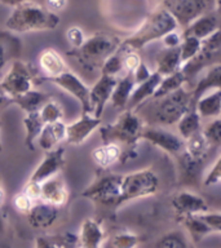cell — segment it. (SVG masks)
<instances>
[{
  "label": "cell",
  "instance_id": "1",
  "mask_svg": "<svg viewBox=\"0 0 221 248\" xmlns=\"http://www.w3.org/2000/svg\"><path fill=\"white\" fill-rule=\"evenodd\" d=\"M60 25V16L52 13L34 0H26L13 7L5 21V29L11 32H35L54 30Z\"/></svg>",
  "mask_w": 221,
  "mask_h": 248
},
{
  "label": "cell",
  "instance_id": "2",
  "mask_svg": "<svg viewBox=\"0 0 221 248\" xmlns=\"http://www.w3.org/2000/svg\"><path fill=\"white\" fill-rule=\"evenodd\" d=\"M143 127L145 123L142 118L136 114L135 110L126 108L115 120V123L100 125L98 131L104 143L114 142L122 147H127V151H124L122 155V162H127L128 154L133 156L136 155L135 147L140 141V135Z\"/></svg>",
  "mask_w": 221,
  "mask_h": 248
},
{
  "label": "cell",
  "instance_id": "3",
  "mask_svg": "<svg viewBox=\"0 0 221 248\" xmlns=\"http://www.w3.org/2000/svg\"><path fill=\"white\" fill-rule=\"evenodd\" d=\"M177 27L174 17L164 8L159 5L147 16L142 25L133 34L120 42L119 46L126 50L137 52L139 49H142L149 43L162 39L164 35L174 31Z\"/></svg>",
  "mask_w": 221,
  "mask_h": 248
},
{
  "label": "cell",
  "instance_id": "4",
  "mask_svg": "<svg viewBox=\"0 0 221 248\" xmlns=\"http://www.w3.org/2000/svg\"><path fill=\"white\" fill-rule=\"evenodd\" d=\"M120 42L122 40L114 35L100 31L85 38L80 48L73 49L70 56H73L84 70H100L105 60L118 49Z\"/></svg>",
  "mask_w": 221,
  "mask_h": 248
},
{
  "label": "cell",
  "instance_id": "5",
  "mask_svg": "<svg viewBox=\"0 0 221 248\" xmlns=\"http://www.w3.org/2000/svg\"><path fill=\"white\" fill-rule=\"evenodd\" d=\"M158 104L153 108V120L155 124L168 127L174 125L180 120L193 104L191 93L185 88L177 89L174 93H170L164 97L157 98Z\"/></svg>",
  "mask_w": 221,
  "mask_h": 248
},
{
  "label": "cell",
  "instance_id": "6",
  "mask_svg": "<svg viewBox=\"0 0 221 248\" xmlns=\"http://www.w3.org/2000/svg\"><path fill=\"white\" fill-rule=\"evenodd\" d=\"M159 189V178L151 168L133 170L122 174L120 184V205L127 202L151 197Z\"/></svg>",
  "mask_w": 221,
  "mask_h": 248
},
{
  "label": "cell",
  "instance_id": "7",
  "mask_svg": "<svg viewBox=\"0 0 221 248\" xmlns=\"http://www.w3.org/2000/svg\"><path fill=\"white\" fill-rule=\"evenodd\" d=\"M159 5L174 17L177 26L185 29L202 15L217 11L219 0H162Z\"/></svg>",
  "mask_w": 221,
  "mask_h": 248
},
{
  "label": "cell",
  "instance_id": "8",
  "mask_svg": "<svg viewBox=\"0 0 221 248\" xmlns=\"http://www.w3.org/2000/svg\"><path fill=\"white\" fill-rule=\"evenodd\" d=\"M120 184L122 174L105 173L98 176L81 193V197L91 199L102 207L118 208L120 207Z\"/></svg>",
  "mask_w": 221,
  "mask_h": 248
},
{
  "label": "cell",
  "instance_id": "9",
  "mask_svg": "<svg viewBox=\"0 0 221 248\" xmlns=\"http://www.w3.org/2000/svg\"><path fill=\"white\" fill-rule=\"evenodd\" d=\"M221 54V43H220V31H215L208 38L202 40L201 50L197 56H194L191 60L185 62L181 66V71L185 77L186 81L191 80L201 71H205L207 67L220 62Z\"/></svg>",
  "mask_w": 221,
  "mask_h": 248
},
{
  "label": "cell",
  "instance_id": "10",
  "mask_svg": "<svg viewBox=\"0 0 221 248\" xmlns=\"http://www.w3.org/2000/svg\"><path fill=\"white\" fill-rule=\"evenodd\" d=\"M36 80L38 77L32 66L17 58L12 61L11 67L0 81V85L12 98H15L31 91Z\"/></svg>",
  "mask_w": 221,
  "mask_h": 248
},
{
  "label": "cell",
  "instance_id": "11",
  "mask_svg": "<svg viewBox=\"0 0 221 248\" xmlns=\"http://www.w3.org/2000/svg\"><path fill=\"white\" fill-rule=\"evenodd\" d=\"M140 141H147L167 154L176 155V156L181 154L184 150V140L163 127L145 125L140 135Z\"/></svg>",
  "mask_w": 221,
  "mask_h": 248
},
{
  "label": "cell",
  "instance_id": "12",
  "mask_svg": "<svg viewBox=\"0 0 221 248\" xmlns=\"http://www.w3.org/2000/svg\"><path fill=\"white\" fill-rule=\"evenodd\" d=\"M53 84L63 89L70 96H73L75 100L80 104L81 114H91V105H89V87L78 77L73 71H65L61 75L56 78L48 79Z\"/></svg>",
  "mask_w": 221,
  "mask_h": 248
},
{
  "label": "cell",
  "instance_id": "13",
  "mask_svg": "<svg viewBox=\"0 0 221 248\" xmlns=\"http://www.w3.org/2000/svg\"><path fill=\"white\" fill-rule=\"evenodd\" d=\"M65 154V149L62 146H58L53 150L48 151L46 156L42 159V162L39 163L38 167L31 173L27 181L42 184V182L47 181L48 178L57 176L66 164Z\"/></svg>",
  "mask_w": 221,
  "mask_h": 248
},
{
  "label": "cell",
  "instance_id": "14",
  "mask_svg": "<svg viewBox=\"0 0 221 248\" xmlns=\"http://www.w3.org/2000/svg\"><path fill=\"white\" fill-rule=\"evenodd\" d=\"M101 125V118H96L92 114H81L80 118L73 123L66 124V139L69 145L80 146L97 131Z\"/></svg>",
  "mask_w": 221,
  "mask_h": 248
},
{
  "label": "cell",
  "instance_id": "15",
  "mask_svg": "<svg viewBox=\"0 0 221 248\" xmlns=\"http://www.w3.org/2000/svg\"><path fill=\"white\" fill-rule=\"evenodd\" d=\"M116 80H118V78L101 75L98 80L89 88V105H91V114L93 116H96V118L102 116L105 106L110 101Z\"/></svg>",
  "mask_w": 221,
  "mask_h": 248
},
{
  "label": "cell",
  "instance_id": "16",
  "mask_svg": "<svg viewBox=\"0 0 221 248\" xmlns=\"http://www.w3.org/2000/svg\"><path fill=\"white\" fill-rule=\"evenodd\" d=\"M171 205L180 218L189 215L209 211L207 202L198 194L189 190H180L171 199Z\"/></svg>",
  "mask_w": 221,
  "mask_h": 248
},
{
  "label": "cell",
  "instance_id": "17",
  "mask_svg": "<svg viewBox=\"0 0 221 248\" xmlns=\"http://www.w3.org/2000/svg\"><path fill=\"white\" fill-rule=\"evenodd\" d=\"M29 224L34 229L44 230L56 224L60 216V208L52 204H48L43 201H36L31 209L26 213Z\"/></svg>",
  "mask_w": 221,
  "mask_h": 248
},
{
  "label": "cell",
  "instance_id": "18",
  "mask_svg": "<svg viewBox=\"0 0 221 248\" xmlns=\"http://www.w3.org/2000/svg\"><path fill=\"white\" fill-rule=\"evenodd\" d=\"M67 199H69V191H67L63 180L58 174L40 184L39 201L46 202L48 204L61 208L66 204Z\"/></svg>",
  "mask_w": 221,
  "mask_h": 248
},
{
  "label": "cell",
  "instance_id": "19",
  "mask_svg": "<svg viewBox=\"0 0 221 248\" xmlns=\"http://www.w3.org/2000/svg\"><path fill=\"white\" fill-rule=\"evenodd\" d=\"M217 30H219L217 11H209L198 17L197 19H194L185 29H182L181 36H193L202 42Z\"/></svg>",
  "mask_w": 221,
  "mask_h": 248
},
{
  "label": "cell",
  "instance_id": "20",
  "mask_svg": "<svg viewBox=\"0 0 221 248\" xmlns=\"http://www.w3.org/2000/svg\"><path fill=\"white\" fill-rule=\"evenodd\" d=\"M77 239L78 248H102L105 230L100 221L95 218H87L83 221Z\"/></svg>",
  "mask_w": 221,
  "mask_h": 248
},
{
  "label": "cell",
  "instance_id": "21",
  "mask_svg": "<svg viewBox=\"0 0 221 248\" xmlns=\"http://www.w3.org/2000/svg\"><path fill=\"white\" fill-rule=\"evenodd\" d=\"M38 61L40 70L44 75V78H43L44 80L58 77V75H61L62 73L69 70L61 54L52 48H47V49L42 50V53L39 54Z\"/></svg>",
  "mask_w": 221,
  "mask_h": 248
},
{
  "label": "cell",
  "instance_id": "22",
  "mask_svg": "<svg viewBox=\"0 0 221 248\" xmlns=\"http://www.w3.org/2000/svg\"><path fill=\"white\" fill-rule=\"evenodd\" d=\"M65 139L66 124L63 123V120H60V122H54V123L44 124L36 142H38L42 150L48 153V151L58 147V145L62 141H65Z\"/></svg>",
  "mask_w": 221,
  "mask_h": 248
},
{
  "label": "cell",
  "instance_id": "23",
  "mask_svg": "<svg viewBox=\"0 0 221 248\" xmlns=\"http://www.w3.org/2000/svg\"><path fill=\"white\" fill-rule=\"evenodd\" d=\"M194 108L201 119H215L221 114V89H213L194 102Z\"/></svg>",
  "mask_w": 221,
  "mask_h": 248
},
{
  "label": "cell",
  "instance_id": "24",
  "mask_svg": "<svg viewBox=\"0 0 221 248\" xmlns=\"http://www.w3.org/2000/svg\"><path fill=\"white\" fill-rule=\"evenodd\" d=\"M205 75L198 80L194 89L191 91V100L193 104L201 96L205 94L209 91L213 89H220L221 87V63L217 62L215 65L209 66L205 70Z\"/></svg>",
  "mask_w": 221,
  "mask_h": 248
},
{
  "label": "cell",
  "instance_id": "25",
  "mask_svg": "<svg viewBox=\"0 0 221 248\" xmlns=\"http://www.w3.org/2000/svg\"><path fill=\"white\" fill-rule=\"evenodd\" d=\"M160 80H162V77L154 71L150 77L147 78L146 80L140 83V84H136L131 93L129 101H128L127 108L135 110L136 108H139V105H141L146 100H150L153 94H154L155 89H157V87L160 83Z\"/></svg>",
  "mask_w": 221,
  "mask_h": 248
},
{
  "label": "cell",
  "instance_id": "26",
  "mask_svg": "<svg viewBox=\"0 0 221 248\" xmlns=\"http://www.w3.org/2000/svg\"><path fill=\"white\" fill-rule=\"evenodd\" d=\"M91 155L96 166L100 167L101 170H108L115 163L122 162L123 147L114 142L102 143L101 146L93 149Z\"/></svg>",
  "mask_w": 221,
  "mask_h": 248
},
{
  "label": "cell",
  "instance_id": "27",
  "mask_svg": "<svg viewBox=\"0 0 221 248\" xmlns=\"http://www.w3.org/2000/svg\"><path fill=\"white\" fill-rule=\"evenodd\" d=\"M135 79L133 74L128 73L124 77L118 78L116 84L112 89L111 97H110V104L115 108H127L128 101L131 97V93L135 88Z\"/></svg>",
  "mask_w": 221,
  "mask_h": 248
},
{
  "label": "cell",
  "instance_id": "28",
  "mask_svg": "<svg viewBox=\"0 0 221 248\" xmlns=\"http://www.w3.org/2000/svg\"><path fill=\"white\" fill-rule=\"evenodd\" d=\"M181 69L180 50L177 48H166L159 52L155 60V73L160 77H166Z\"/></svg>",
  "mask_w": 221,
  "mask_h": 248
},
{
  "label": "cell",
  "instance_id": "29",
  "mask_svg": "<svg viewBox=\"0 0 221 248\" xmlns=\"http://www.w3.org/2000/svg\"><path fill=\"white\" fill-rule=\"evenodd\" d=\"M201 213L189 215V216H185L182 217V218H180L181 224L184 225V228H185L186 230H188V232H189L190 240L195 244L205 239V236L213 234V230L209 228L208 225L205 224V221H203Z\"/></svg>",
  "mask_w": 221,
  "mask_h": 248
},
{
  "label": "cell",
  "instance_id": "30",
  "mask_svg": "<svg viewBox=\"0 0 221 248\" xmlns=\"http://www.w3.org/2000/svg\"><path fill=\"white\" fill-rule=\"evenodd\" d=\"M50 98L52 97L49 94H47V93L39 92L36 89H31V91L23 93L21 96L15 97L13 98V105H17L25 114H27V112H36Z\"/></svg>",
  "mask_w": 221,
  "mask_h": 248
},
{
  "label": "cell",
  "instance_id": "31",
  "mask_svg": "<svg viewBox=\"0 0 221 248\" xmlns=\"http://www.w3.org/2000/svg\"><path fill=\"white\" fill-rule=\"evenodd\" d=\"M209 147L211 146L205 141L202 132L199 131L190 136V137H188L186 140H184V150L182 151L194 160L203 163L205 158L208 154Z\"/></svg>",
  "mask_w": 221,
  "mask_h": 248
},
{
  "label": "cell",
  "instance_id": "32",
  "mask_svg": "<svg viewBox=\"0 0 221 248\" xmlns=\"http://www.w3.org/2000/svg\"><path fill=\"white\" fill-rule=\"evenodd\" d=\"M23 127H25V145L29 150H34L35 142L38 140L40 132H42L44 123L40 119L39 111L27 112L22 120Z\"/></svg>",
  "mask_w": 221,
  "mask_h": 248
},
{
  "label": "cell",
  "instance_id": "33",
  "mask_svg": "<svg viewBox=\"0 0 221 248\" xmlns=\"http://www.w3.org/2000/svg\"><path fill=\"white\" fill-rule=\"evenodd\" d=\"M177 129L180 133V137L182 140H186L194 133H197L202 129V119L201 116L198 115V112L194 108V105H191L189 110L180 118L177 123Z\"/></svg>",
  "mask_w": 221,
  "mask_h": 248
},
{
  "label": "cell",
  "instance_id": "34",
  "mask_svg": "<svg viewBox=\"0 0 221 248\" xmlns=\"http://www.w3.org/2000/svg\"><path fill=\"white\" fill-rule=\"evenodd\" d=\"M186 79L184 77V74L178 70L176 73H172L170 75H166V77H162V80L159 83V85L155 89L154 94H153V100H157V98H160V97H164L170 93H174V91L185 87Z\"/></svg>",
  "mask_w": 221,
  "mask_h": 248
},
{
  "label": "cell",
  "instance_id": "35",
  "mask_svg": "<svg viewBox=\"0 0 221 248\" xmlns=\"http://www.w3.org/2000/svg\"><path fill=\"white\" fill-rule=\"evenodd\" d=\"M77 235L66 232L62 235L39 236L35 242V248H77Z\"/></svg>",
  "mask_w": 221,
  "mask_h": 248
},
{
  "label": "cell",
  "instance_id": "36",
  "mask_svg": "<svg viewBox=\"0 0 221 248\" xmlns=\"http://www.w3.org/2000/svg\"><path fill=\"white\" fill-rule=\"evenodd\" d=\"M19 40L15 36L7 34V32H0V71L5 67L9 56H15V60H17L16 54L19 56Z\"/></svg>",
  "mask_w": 221,
  "mask_h": 248
},
{
  "label": "cell",
  "instance_id": "37",
  "mask_svg": "<svg viewBox=\"0 0 221 248\" xmlns=\"http://www.w3.org/2000/svg\"><path fill=\"white\" fill-rule=\"evenodd\" d=\"M154 248H191L186 235L180 230H174L162 235L157 240Z\"/></svg>",
  "mask_w": 221,
  "mask_h": 248
},
{
  "label": "cell",
  "instance_id": "38",
  "mask_svg": "<svg viewBox=\"0 0 221 248\" xmlns=\"http://www.w3.org/2000/svg\"><path fill=\"white\" fill-rule=\"evenodd\" d=\"M122 60H123V50L118 46V49L109 56L101 65L100 71L101 75H109V77L118 78L122 71H123V66H122Z\"/></svg>",
  "mask_w": 221,
  "mask_h": 248
},
{
  "label": "cell",
  "instance_id": "39",
  "mask_svg": "<svg viewBox=\"0 0 221 248\" xmlns=\"http://www.w3.org/2000/svg\"><path fill=\"white\" fill-rule=\"evenodd\" d=\"M181 38L178 50H180V61H181L182 66L185 62L191 60L194 56H197L198 52L201 50L202 42L193 36H181Z\"/></svg>",
  "mask_w": 221,
  "mask_h": 248
},
{
  "label": "cell",
  "instance_id": "40",
  "mask_svg": "<svg viewBox=\"0 0 221 248\" xmlns=\"http://www.w3.org/2000/svg\"><path fill=\"white\" fill-rule=\"evenodd\" d=\"M39 115H40V119L43 120L44 124L54 123V122H60V120L63 119V110L60 106V104H57L56 101L50 98L39 110Z\"/></svg>",
  "mask_w": 221,
  "mask_h": 248
},
{
  "label": "cell",
  "instance_id": "41",
  "mask_svg": "<svg viewBox=\"0 0 221 248\" xmlns=\"http://www.w3.org/2000/svg\"><path fill=\"white\" fill-rule=\"evenodd\" d=\"M141 242L139 235H136L133 232H118L112 236L109 242L110 248H135L137 247Z\"/></svg>",
  "mask_w": 221,
  "mask_h": 248
},
{
  "label": "cell",
  "instance_id": "42",
  "mask_svg": "<svg viewBox=\"0 0 221 248\" xmlns=\"http://www.w3.org/2000/svg\"><path fill=\"white\" fill-rule=\"evenodd\" d=\"M202 135L208 142L209 146H219L221 142V119L215 118L211 119L203 129H201Z\"/></svg>",
  "mask_w": 221,
  "mask_h": 248
},
{
  "label": "cell",
  "instance_id": "43",
  "mask_svg": "<svg viewBox=\"0 0 221 248\" xmlns=\"http://www.w3.org/2000/svg\"><path fill=\"white\" fill-rule=\"evenodd\" d=\"M221 181V156L219 155L208 172L203 176V185L205 186H216Z\"/></svg>",
  "mask_w": 221,
  "mask_h": 248
},
{
  "label": "cell",
  "instance_id": "44",
  "mask_svg": "<svg viewBox=\"0 0 221 248\" xmlns=\"http://www.w3.org/2000/svg\"><path fill=\"white\" fill-rule=\"evenodd\" d=\"M34 203H35L34 199L29 197L23 190L13 198V204H15V208L17 209L18 212L23 213V215H26V213L30 211Z\"/></svg>",
  "mask_w": 221,
  "mask_h": 248
},
{
  "label": "cell",
  "instance_id": "45",
  "mask_svg": "<svg viewBox=\"0 0 221 248\" xmlns=\"http://www.w3.org/2000/svg\"><path fill=\"white\" fill-rule=\"evenodd\" d=\"M66 39L70 43V46H73V49H78V48H80L85 40L84 31L81 30L80 27L71 26L66 31Z\"/></svg>",
  "mask_w": 221,
  "mask_h": 248
},
{
  "label": "cell",
  "instance_id": "46",
  "mask_svg": "<svg viewBox=\"0 0 221 248\" xmlns=\"http://www.w3.org/2000/svg\"><path fill=\"white\" fill-rule=\"evenodd\" d=\"M132 74H133V79H135L136 84H140V83H142V81L146 80L147 78L153 74V71L147 67V65L145 62L141 61L140 62V65L137 66V69H136Z\"/></svg>",
  "mask_w": 221,
  "mask_h": 248
},
{
  "label": "cell",
  "instance_id": "47",
  "mask_svg": "<svg viewBox=\"0 0 221 248\" xmlns=\"http://www.w3.org/2000/svg\"><path fill=\"white\" fill-rule=\"evenodd\" d=\"M181 32H177V31H171L168 34H166L160 40L163 42V46L166 48H177L181 43Z\"/></svg>",
  "mask_w": 221,
  "mask_h": 248
},
{
  "label": "cell",
  "instance_id": "48",
  "mask_svg": "<svg viewBox=\"0 0 221 248\" xmlns=\"http://www.w3.org/2000/svg\"><path fill=\"white\" fill-rule=\"evenodd\" d=\"M66 5H67V0H46V9L56 15L57 12L63 11Z\"/></svg>",
  "mask_w": 221,
  "mask_h": 248
},
{
  "label": "cell",
  "instance_id": "49",
  "mask_svg": "<svg viewBox=\"0 0 221 248\" xmlns=\"http://www.w3.org/2000/svg\"><path fill=\"white\" fill-rule=\"evenodd\" d=\"M9 105H13V98L8 94L4 88L0 85V110L8 108Z\"/></svg>",
  "mask_w": 221,
  "mask_h": 248
},
{
  "label": "cell",
  "instance_id": "50",
  "mask_svg": "<svg viewBox=\"0 0 221 248\" xmlns=\"http://www.w3.org/2000/svg\"><path fill=\"white\" fill-rule=\"evenodd\" d=\"M4 203H5V190L3 187V177L0 174V208L3 207Z\"/></svg>",
  "mask_w": 221,
  "mask_h": 248
},
{
  "label": "cell",
  "instance_id": "51",
  "mask_svg": "<svg viewBox=\"0 0 221 248\" xmlns=\"http://www.w3.org/2000/svg\"><path fill=\"white\" fill-rule=\"evenodd\" d=\"M23 1H26V0H0V3L9 5V7H16V5H18V4L23 3Z\"/></svg>",
  "mask_w": 221,
  "mask_h": 248
},
{
  "label": "cell",
  "instance_id": "52",
  "mask_svg": "<svg viewBox=\"0 0 221 248\" xmlns=\"http://www.w3.org/2000/svg\"><path fill=\"white\" fill-rule=\"evenodd\" d=\"M4 230V220H3V217L0 216V232H3Z\"/></svg>",
  "mask_w": 221,
  "mask_h": 248
},
{
  "label": "cell",
  "instance_id": "53",
  "mask_svg": "<svg viewBox=\"0 0 221 248\" xmlns=\"http://www.w3.org/2000/svg\"><path fill=\"white\" fill-rule=\"evenodd\" d=\"M3 151V142H1V127H0V153Z\"/></svg>",
  "mask_w": 221,
  "mask_h": 248
}]
</instances>
